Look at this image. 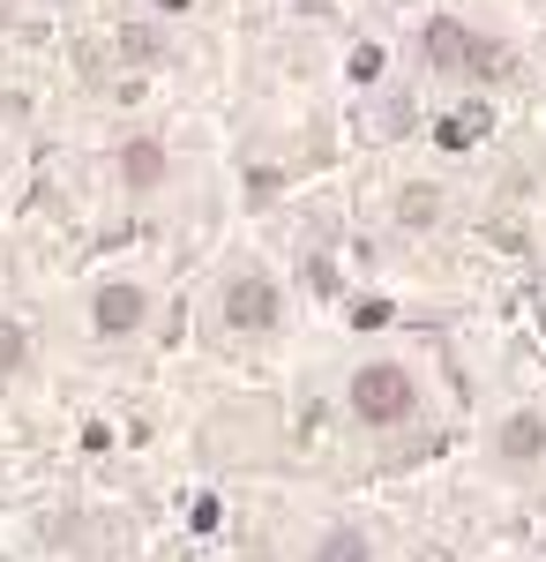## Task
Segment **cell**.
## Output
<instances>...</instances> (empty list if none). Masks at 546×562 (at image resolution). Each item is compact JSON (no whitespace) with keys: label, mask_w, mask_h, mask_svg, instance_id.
<instances>
[{"label":"cell","mask_w":546,"mask_h":562,"mask_svg":"<svg viewBox=\"0 0 546 562\" xmlns=\"http://www.w3.org/2000/svg\"><path fill=\"white\" fill-rule=\"evenodd\" d=\"M344 405L360 428H405L420 413V375L405 360H360L352 383H344Z\"/></svg>","instance_id":"6da1fadb"},{"label":"cell","mask_w":546,"mask_h":562,"mask_svg":"<svg viewBox=\"0 0 546 562\" xmlns=\"http://www.w3.org/2000/svg\"><path fill=\"white\" fill-rule=\"evenodd\" d=\"M217 315H225V330H232V338H270V330L285 323V293H277V278H270V270H232Z\"/></svg>","instance_id":"7a4b0ae2"},{"label":"cell","mask_w":546,"mask_h":562,"mask_svg":"<svg viewBox=\"0 0 546 562\" xmlns=\"http://www.w3.org/2000/svg\"><path fill=\"white\" fill-rule=\"evenodd\" d=\"M420 60H426V76H487V68H502V53L457 15H434L420 31Z\"/></svg>","instance_id":"3957f363"},{"label":"cell","mask_w":546,"mask_h":562,"mask_svg":"<svg viewBox=\"0 0 546 562\" xmlns=\"http://www.w3.org/2000/svg\"><path fill=\"white\" fill-rule=\"evenodd\" d=\"M150 323V293L135 285V278H105L98 293H90V330L98 338H135Z\"/></svg>","instance_id":"277c9868"},{"label":"cell","mask_w":546,"mask_h":562,"mask_svg":"<svg viewBox=\"0 0 546 562\" xmlns=\"http://www.w3.org/2000/svg\"><path fill=\"white\" fill-rule=\"evenodd\" d=\"M166 180H172V150L158 135H127L121 143V188L127 195H158Z\"/></svg>","instance_id":"5b68a950"},{"label":"cell","mask_w":546,"mask_h":562,"mask_svg":"<svg viewBox=\"0 0 546 562\" xmlns=\"http://www.w3.org/2000/svg\"><path fill=\"white\" fill-rule=\"evenodd\" d=\"M494 458L502 465H546V413H509L494 428Z\"/></svg>","instance_id":"8992f818"},{"label":"cell","mask_w":546,"mask_h":562,"mask_svg":"<svg viewBox=\"0 0 546 562\" xmlns=\"http://www.w3.org/2000/svg\"><path fill=\"white\" fill-rule=\"evenodd\" d=\"M397 225H405V233L442 225V188H434V180H405V188H397Z\"/></svg>","instance_id":"52a82bcc"},{"label":"cell","mask_w":546,"mask_h":562,"mask_svg":"<svg viewBox=\"0 0 546 562\" xmlns=\"http://www.w3.org/2000/svg\"><path fill=\"white\" fill-rule=\"evenodd\" d=\"M307 562H375V540H367L360 525H330V532L307 548Z\"/></svg>","instance_id":"ba28073f"},{"label":"cell","mask_w":546,"mask_h":562,"mask_svg":"<svg viewBox=\"0 0 546 562\" xmlns=\"http://www.w3.org/2000/svg\"><path fill=\"white\" fill-rule=\"evenodd\" d=\"M23 368H31V330H23L15 315H0V383L23 375Z\"/></svg>","instance_id":"9c48e42d"},{"label":"cell","mask_w":546,"mask_h":562,"mask_svg":"<svg viewBox=\"0 0 546 562\" xmlns=\"http://www.w3.org/2000/svg\"><path fill=\"white\" fill-rule=\"evenodd\" d=\"M344 76H352V83H382V45H352Z\"/></svg>","instance_id":"30bf717a"},{"label":"cell","mask_w":546,"mask_h":562,"mask_svg":"<svg viewBox=\"0 0 546 562\" xmlns=\"http://www.w3.org/2000/svg\"><path fill=\"white\" fill-rule=\"evenodd\" d=\"M471 128H479L471 113H457V121H442V150H464V143H471Z\"/></svg>","instance_id":"8fae6325"},{"label":"cell","mask_w":546,"mask_h":562,"mask_svg":"<svg viewBox=\"0 0 546 562\" xmlns=\"http://www.w3.org/2000/svg\"><path fill=\"white\" fill-rule=\"evenodd\" d=\"M121 53H135V60H150V53H158V38H150V31H121Z\"/></svg>","instance_id":"7c38bea8"}]
</instances>
